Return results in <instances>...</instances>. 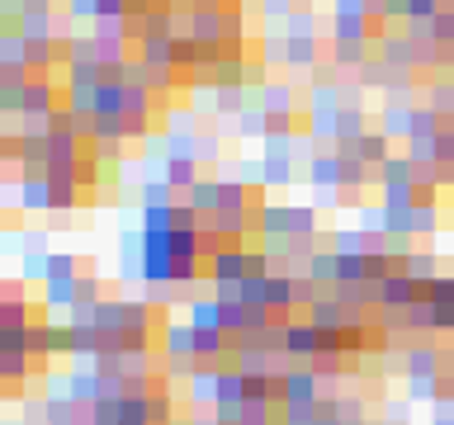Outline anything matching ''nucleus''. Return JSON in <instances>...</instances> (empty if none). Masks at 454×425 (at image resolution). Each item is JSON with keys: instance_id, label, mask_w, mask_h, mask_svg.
I'll return each instance as SVG.
<instances>
[{"instance_id": "nucleus-1", "label": "nucleus", "mask_w": 454, "mask_h": 425, "mask_svg": "<svg viewBox=\"0 0 454 425\" xmlns=\"http://www.w3.org/2000/svg\"><path fill=\"white\" fill-rule=\"evenodd\" d=\"M280 392H284L280 406H318V402H322V378L312 374L308 364H289Z\"/></svg>"}, {"instance_id": "nucleus-2", "label": "nucleus", "mask_w": 454, "mask_h": 425, "mask_svg": "<svg viewBox=\"0 0 454 425\" xmlns=\"http://www.w3.org/2000/svg\"><path fill=\"white\" fill-rule=\"evenodd\" d=\"M421 298H426V284H417L407 269H397L379 284V307L383 312H407V307H417Z\"/></svg>"}, {"instance_id": "nucleus-3", "label": "nucleus", "mask_w": 454, "mask_h": 425, "mask_svg": "<svg viewBox=\"0 0 454 425\" xmlns=\"http://www.w3.org/2000/svg\"><path fill=\"white\" fill-rule=\"evenodd\" d=\"M256 104L270 114V128H294V80H265Z\"/></svg>"}, {"instance_id": "nucleus-4", "label": "nucleus", "mask_w": 454, "mask_h": 425, "mask_svg": "<svg viewBox=\"0 0 454 425\" xmlns=\"http://www.w3.org/2000/svg\"><path fill=\"white\" fill-rule=\"evenodd\" d=\"M322 350V331L312 322H284V354L289 360H312Z\"/></svg>"}, {"instance_id": "nucleus-5", "label": "nucleus", "mask_w": 454, "mask_h": 425, "mask_svg": "<svg viewBox=\"0 0 454 425\" xmlns=\"http://www.w3.org/2000/svg\"><path fill=\"white\" fill-rule=\"evenodd\" d=\"M407 383H435L440 374H445V354L431 350V345H417V350H407Z\"/></svg>"}, {"instance_id": "nucleus-6", "label": "nucleus", "mask_w": 454, "mask_h": 425, "mask_svg": "<svg viewBox=\"0 0 454 425\" xmlns=\"http://www.w3.org/2000/svg\"><path fill=\"white\" fill-rule=\"evenodd\" d=\"M58 109H62V104H58L52 80H48V76H34L29 90H24V118H52Z\"/></svg>"}, {"instance_id": "nucleus-7", "label": "nucleus", "mask_w": 454, "mask_h": 425, "mask_svg": "<svg viewBox=\"0 0 454 425\" xmlns=\"http://www.w3.org/2000/svg\"><path fill=\"white\" fill-rule=\"evenodd\" d=\"M308 322L318 326V331H327V336H336V331H346V322H350V312L336 303V293H322L318 303L308 307Z\"/></svg>"}, {"instance_id": "nucleus-8", "label": "nucleus", "mask_w": 454, "mask_h": 425, "mask_svg": "<svg viewBox=\"0 0 454 425\" xmlns=\"http://www.w3.org/2000/svg\"><path fill=\"white\" fill-rule=\"evenodd\" d=\"M15 199H19L24 213H52V185H48V175H24Z\"/></svg>"}, {"instance_id": "nucleus-9", "label": "nucleus", "mask_w": 454, "mask_h": 425, "mask_svg": "<svg viewBox=\"0 0 454 425\" xmlns=\"http://www.w3.org/2000/svg\"><path fill=\"white\" fill-rule=\"evenodd\" d=\"M346 152H355L360 161H369L374 171H383V161H393V137L383 133V128H374V133H365L355 147H346Z\"/></svg>"}, {"instance_id": "nucleus-10", "label": "nucleus", "mask_w": 454, "mask_h": 425, "mask_svg": "<svg viewBox=\"0 0 454 425\" xmlns=\"http://www.w3.org/2000/svg\"><path fill=\"white\" fill-rule=\"evenodd\" d=\"M341 152H318L308 161V185L312 189H341Z\"/></svg>"}, {"instance_id": "nucleus-11", "label": "nucleus", "mask_w": 454, "mask_h": 425, "mask_svg": "<svg viewBox=\"0 0 454 425\" xmlns=\"http://www.w3.org/2000/svg\"><path fill=\"white\" fill-rule=\"evenodd\" d=\"M379 57L393 66V72H412V62H417V43L403 34H383L379 38Z\"/></svg>"}, {"instance_id": "nucleus-12", "label": "nucleus", "mask_w": 454, "mask_h": 425, "mask_svg": "<svg viewBox=\"0 0 454 425\" xmlns=\"http://www.w3.org/2000/svg\"><path fill=\"white\" fill-rule=\"evenodd\" d=\"M284 66H289V72H318V66H322V43H318V38H289Z\"/></svg>"}, {"instance_id": "nucleus-13", "label": "nucleus", "mask_w": 454, "mask_h": 425, "mask_svg": "<svg viewBox=\"0 0 454 425\" xmlns=\"http://www.w3.org/2000/svg\"><path fill=\"white\" fill-rule=\"evenodd\" d=\"M412 114H417V104H412V100H389V104H383V123H379V128L389 133L393 142H397V137H412Z\"/></svg>"}, {"instance_id": "nucleus-14", "label": "nucleus", "mask_w": 454, "mask_h": 425, "mask_svg": "<svg viewBox=\"0 0 454 425\" xmlns=\"http://www.w3.org/2000/svg\"><path fill=\"white\" fill-rule=\"evenodd\" d=\"M161 180H166V185L175 189V194H181V189H185V194H189V189H195V185L204 180V175H199V161L171 156V161H166V171H161Z\"/></svg>"}, {"instance_id": "nucleus-15", "label": "nucleus", "mask_w": 454, "mask_h": 425, "mask_svg": "<svg viewBox=\"0 0 454 425\" xmlns=\"http://www.w3.org/2000/svg\"><path fill=\"white\" fill-rule=\"evenodd\" d=\"M365 133H369L365 109L360 104H346V109H341V123H336V147H355Z\"/></svg>"}, {"instance_id": "nucleus-16", "label": "nucleus", "mask_w": 454, "mask_h": 425, "mask_svg": "<svg viewBox=\"0 0 454 425\" xmlns=\"http://www.w3.org/2000/svg\"><path fill=\"white\" fill-rule=\"evenodd\" d=\"M189 326L195 331H223V303L218 298H195L189 303Z\"/></svg>"}, {"instance_id": "nucleus-17", "label": "nucleus", "mask_w": 454, "mask_h": 425, "mask_svg": "<svg viewBox=\"0 0 454 425\" xmlns=\"http://www.w3.org/2000/svg\"><path fill=\"white\" fill-rule=\"evenodd\" d=\"M237 137H246V142H265L270 137V114L260 104H246L237 114Z\"/></svg>"}, {"instance_id": "nucleus-18", "label": "nucleus", "mask_w": 454, "mask_h": 425, "mask_svg": "<svg viewBox=\"0 0 454 425\" xmlns=\"http://www.w3.org/2000/svg\"><path fill=\"white\" fill-rule=\"evenodd\" d=\"M76 289H81V279H48L43 284V303L52 307V312H72L76 307Z\"/></svg>"}, {"instance_id": "nucleus-19", "label": "nucleus", "mask_w": 454, "mask_h": 425, "mask_svg": "<svg viewBox=\"0 0 454 425\" xmlns=\"http://www.w3.org/2000/svg\"><path fill=\"white\" fill-rule=\"evenodd\" d=\"M137 199H142V209H171V203H181V199H175V189L161 180V175H147L142 189H137Z\"/></svg>"}, {"instance_id": "nucleus-20", "label": "nucleus", "mask_w": 454, "mask_h": 425, "mask_svg": "<svg viewBox=\"0 0 454 425\" xmlns=\"http://www.w3.org/2000/svg\"><path fill=\"white\" fill-rule=\"evenodd\" d=\"M407 274H412L417 284H431V279H440L445 269H440V255H435V251H412V255H407Z\"/></svg>"}, {"instance_id": "nucleus-21", "label": "nucleus", "mask_w": 454, "mask_h": 425, "mask_svg": "<svg viewBox=\"0 0 454 425\" xmlns=\"http://www.w3.org/2000/svg\"><path fill=\"white\" fill-rule=\"evenodd\" d=\"M265 161V189H284V185H294V156H260Z\"/></svg>"}, {"instance_id": "nucleus-22", "label": "nucleus", "mask_w": 454, "mask_h": 425, "mask_svg": "<svg viewBox=\"0 0 454 425\" xmlns=\"http://www.w3.org/2000/svg\"><path fill=\"white\" fill-rule=\"evenodd\" d=\"M294 237H318V209L312 203H294V213H289V241Z\"/></svg>"}, {"instance_id": "nucleus-23", "label": "nucleus", "mask_w": 454, "mask_h": 425, "mask_svg": "<svg viewBox=\"0 0 454 425\" xmlns=\"http://www.w3.org/2000/svg\"><path fill=\"white\" fill-rule=\"evenodd\" d=\"M440 231V203H417L412 209V237H435Z\"/></svg>"}, {"instance_id": "nucleus-24", "label": "nucleus", "mask_w": 454, "mask_h": 425, "mask_svg": "<svg viewBox=\"0 0 454 425\" xmlns=\"http://www.w3.org/2000/svg\"><path fill=\"white\" fill-rule=\"evenodd\" d=\"M284 34H289V38H318V15H312L308 5H298L294 15L284 19Z\"/></svg>"}, {"instance_id": "nucleus-25", "label": "nucleus", "mask_w": 454, "mask_h": 425, "mask_svg": "<svg viewBox=\"0 0 454 425\" xmlns=\"http://www.w3.org/2000/svg\"><path fill=\"white\" fill-rule=\"evenodd\" d=\"M426 95H431V109H435V114L445 118V123H454V80H435Z\"/></svg>"}, {"instance_id": "nucleus-26", "label": "nucleus", "mask_w": 454, "mask_h": 425, "mask_svg": "<svg viewBox=\"0 0 454 425\" xmlns=\"http://www.w3.org/2000/svg\"><path fill=\"white\" fill-rule=\"evenodd\" d=\"M369 43H332V66H365Z\"/></svg>"}, {"instance_id": "nucleus-27", "label": "nucleus", "mask_w": 454, "mask_h": 425, "mask_svg": "<svg viewBox=\"0 0 454 425\" xmlns=\"http://www.w3.org/2000/svg\"><path fill=\"white\" fill-rule=\"evenodd\" d=\"M426 303H435V307H454V274H440V279L426 284Z\"/></svg>"}, {"instance_id": "nucleus-28", "label": "nucleus", "mask_w": 454, "mask_h": 425, "mask_svg": "<svg viewBox=\"0 0 454 425\" xmlns=\"http://www.w3.org/2000/svg\"><path fill=\"white\" fill-rule=\"evenodd\" d=\"M142 231H175V203L171 209H142Z\"/></svg>"}, {"instance_id": "nucleus-29", "label": "nucleus", "mask_w": 454, "mask_h": 425, "mask_svg": "<svg viewBox=\"0 0 454 425\" xmlns=\"http://www.w3.org/2000/svg\"><path fill=\"white\" fill-rule=\"evenodd\" d=\"M440 10H445V0H407V24H431Z\"/></svg>"}, {"instance_id": "nucleus-30", "label": "nucleus", "mask_w": 454, "mask_h": 425, "mask_svg": "<svg viewBox=\"0 0 454 425\" xmlns=\"http://www.w3.org/2000/svg\"><path fill=\"white\" fill-rule=\"evenodd\" d=\"M332 19H374L369 0H332Z\"/></svg>"}, {"instance_id": "nucleus-31", "label": "nucleus", "mask_w": 454, "mask_h": 425, "mask_svg": "<svg viewBox=\"0 0 454 425\" xmlns=\"http://www.w3.org/2000/svg\"><path fill=\"white\" fill-rule=\"evenodd\" d=\"M166 133H199V118H195V109H166Z\"/></svg>"}, {"instance_id": "nucleus-32", "label": "nucleus", "mask_w": 454, "mask_h": 425, "mask_svg": "<svg viewBox=\"0 0 454 425\" xmlns=\"http://www.w3.org/2000/svg\"><path fill=\"white\" fill-rule=\"evenodd\" d=\"M48 279H81L76 274V255L72 251H52V274Z\"/></svg>"}, {"instance_id": "nucleus-33", "label": "nucleus", "mask_w": 454, "mask_h": 425, "mask_svg": "<svg viewBox=\"0 0 454 425\" xmlns=\"http://www.w3.org/2000/svg\"><path fill=\"white\" fill-rule=\"evenodd\" d=\"M336 421H346V425L369 421V416H365V406H360V397H336Z\"/></svg>"}, {"instance_id": "nucleus-34", "label": "nucleus", "mask_w": 454, "mask_h": 425, "mask_svg": "<svg viewBox=\"0 0 454 425\" xmlns=\"http://www.w3.org/2000/svg\"><path fill=\"white\" fill-rule=\"evenodd\" d=\"M294 10H298L294 0H260V15H265L270 24H284L289 15H294Z\"/></svg>"}, {"instance_id": "nucleus-35", "label": "nucleus", "mask_w": 454, "mask_h": 425, "mask_svg": "<svg viewBox=\"0 0 454 425\" xmlns=\"http://www.w3.org/2000/svg\"><path fill=\"white\" fill-rule=\"evenodd\" d=\"M199 161H223V137L204 133V137H199Z\"/></svg>"}, {"instance_id": "nucleus-36", "label": "nucleus", "mask_w": 454, "mask_h": 425, "mask_svg": "<svg viewBox=\"0 0 454 425\" xmlns=\"http://www.w3.org/2000/svg\"><path fill=\"white\" fill-rule=\"evenodd\" d=\"M341 199H346V194H341V189H312V209H341Z\"/></svg>"}, {"instance_id": "nucleus-37", "label": "nucleus", "mask_w": 454, "mask_h": 425, "mask_svg": "<svg viewBox=\"0 0 454 425\" xmlns=\"http://www.w3.org/2000/svg\"><path fill=\"white\" fill-rule=\"evenodd\" d=\"M19 246H24V251H48V231H24Z\"/></svg>"}, {"instance_id": "nucleus-38", "label": "nucleus", "mask_w": 454, "mask_h": 425, "mask_svg": "<svg viewBox=\"0 0 454 425\" xmlns=\"http://www.w3.org/2000/svg\"><path fill=\"white\" fill-rule=\"evenodd\" d=\"M431 425H454V416H431Z\"/></svg>"}, {"instance_id": "nucleus-39", "label": "nucleus", "mask_w": 454, "mask_h": 425, "mask_svg": "<svg viewBox=\"0 0 454 425\" xmlns=\"http://www.w3.org/2000/svg\"><path fill=\"white\" fill-rule=\"evenodd\" d=\"M318 425H341V421H318Z\"/></svg>"}, {"instance_id": "nucleus-40", "label": "nucleus", "mask_w": 454, "mask_h": 425, "mask_svg": "<svg viewBox=\"0 0 454 425\" xmlns=\"http://www.w3.org/2000/svg\"><path fill=\"white\" fill-rule=\"evenodd\" d=\"M204 5H213V0H204Z\"/></svg>"}]
</instances>
